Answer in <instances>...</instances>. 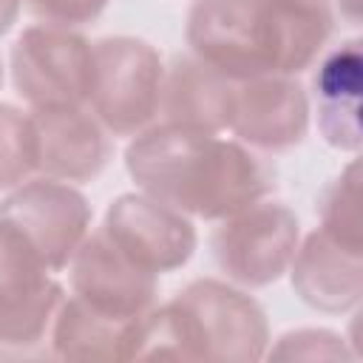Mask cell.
I'll list each match as a JSON object with an SVG mask.
<instances>
[{
  "label": "cell",
  "mask_w": 363,
  "mask_h": 363,
  "mask_svg": "<svg viewBox=\"0 0 363 363\" xmlns=\"http://www.w3.org/2000/svg\"><path fill=\"white\" fill-rule=\"evenodd\" d=\"M286 272L292 278L295 295L318 312L340 315L360 303L363 250L332 238L320 227L298 241Z\"/></svg>",
  "instance_id": "cell-13"
},
{
  "label": "cell",
  "mask_w": 363,
  "mask_h": 363,
  "mask_svg": "<svg viewBox=\"0 0 363 363\" xmlns=\"http://www.w3.org/2000/svg\"><path fill=\"white\" fill-rule=\"evenodd\" d=\"M130 261L162 275L184 267L199 244L190 216L150 199L147 193L116 196L99 227Z\"/></svg>",
  "instance_id": "cell-9"
},
{
  "label": "cell",
  "mask_w": 363,
  "mask_h": 363,
  "mask_svg": "<svg viewBox=\"0 0 363 363\" xmlns=\"http://www.w3.org/2000/svg\"><path fill=\"white\" fill-rule=\"evenodd\" d=\"M26 235L0 216V360L51 357V329L65 289Z\"/></svg>",
  "instance_id": "cell-4"
},
{
  "label": "cell",
  "mask_w": 363,
  "mask_h": 363,
  "mask_svg": "<svg viewBox=\"0 0 363 363\" xmlns=\"http://www.w3.org/2000/svg\"><path fill=\"white\" fill-rule=\"evenodd\" d=\"M94 51L74 28L28 26L11 45V79L31 111L88 105Z\"/></svg>",
  "instance_id": "cell-6"
},
{
  "label": "cell",
  "mask_w": 363,
  "mask_h": 363,
  "mask_svg": "<svg viewBox=\"0 0 363 363\" xmlns=\"http://www.w3.org/2000/svg\"><path fill=\"white\" fill-rule=\"evenodd\" d=\"M68 267L71 295L108 318L136 320L156 301L159 275L130 261L102 230L85 235Z\"/></svg>",
  "instance_id": "cell-10"
},
{
  "label": "cell",
  "mask_w": 363,
  "mask_h": 363,
  "mask_svg": "<svg viewBox=\"0 0 363 363\" xmlns=\"http://www.w3.org/2000/svg\"><path fill=\"white\" fill-rule=\"evenodd\" d=\"M133 320L108 318L79 298H65L51 329V360H128Z\"/></svg>",
  "instance_id": "cell-16"
},
{
  "label": "cell",
  "mask_w": 363,
  "mask_h": 363,
  "mask_svg": "<svg viewBox=\"0 0 363 363\" xmlns=\"http://www.w3.org/2000/svg\"><path fill=\"white\" fill-rule=\"evenodd\" d=\"M26 6L43 26L77 28L94 23L105 11L108 0H26Z\"/></svg>",
  "instance_id": "cell-20"
},
{
  "label": "cell",
  "mask_w": 363,
  "mask_h": 363,
  "mask_svg": "<svg viewBox=\"0 0 363 363\" xmlns=\"http://www.w3.org/2000/svg\"><path fill=\"white\" fill-rule=\"evenodd\" d=\"M0 85H3V65H0Z\"/></svg>",
  "instance_id": "cell-23"
},
{
  "label": "cell",
  "mask_w": 363,
  "mask_h": 363,
  "mask_svg": "<svg viewBox=\"0 0 363 363\" xmlns=\"http://www.w3.org/2000/svg\"><path fill=\"white\" fill-rule=\"evenodd\" d=\"M94 74L88 105L113 136H136L159 116L164 62L139 37H102L91 43Z\"/></svg>",
  "instance_id": "cell-5"
},
{
  "label": "cell",
  "mask_w": 363,
  "mask_h": 363,
  "mask_svg": "<svg viewBox=\"0 0 363 363\" xmlns=\"http://www.w3.org/2000/svg\"><path fill=\"white\" fill-rule=\"evenodd\" d=\"M298 241V216L281 201L261 199L221 218L213 233V258L227 281L258 289L275 284L289 269Z\"/></svg>",
  "instance_id": "cell-7"
},
{
  "label": "cell",
  "mask_w": 363,
  "mask_h": 363,
  "mask_svg": "<svg viewBox=\"0 0 363 363\" xmlns=\"http://www.w3.org/2000/svg\"><path fill=\"white\" fill-rule=\"evenodd\" d=\"M340 3L346 6L349 20H352V23H357V17H360V0H340Z\"/></svg>",
  "instance_id": "cell-22"
},
{
  "label": "cell",
  "mask_w": 363,
  "mask_h": 363,
  "mask_svg": "<svg viewBox=\"0 0 363 363\" xmlns=\"http://www.w3.org/2000/svg\"><path fill=\"white\" fill-rule=\"evenodd\" d=\"M360 40L340 43L315 68L312 88L318 102V130L326 139V145L346 153L360 150Z\"/></svg>",
  "instance_id": "cell-14"
},
{
  "label": "cell",
  "mask_w": 363,
  "mask_h": 363,
  "mask_svg": "<svg viewBox=\"0 0 363 363\" xmlns=\"http://www.w3.org/2000/svg\"><path fill=\"white\" fill-rule=\"evenodd\" d=\"M0 216L26 235L51 272L71 264L91 230L88 199L74 184L48 176L26 179L11 187L0 201Z\"/></svg>",
  "instance_id": "cell-8"
},
{
  "label": "cell",
  "mask_w": 363,
  "mask_h": 363,
  "mask_svg": "<svg viewBox=\"0 0 363 363\" xmlns=\"http://www.w3.org/2000/svg\"><path fill=\"white\" fill-rule=\"evenodd\" d=\"M227 130L255 150H289L309 130V96L295 77L238 79Z\"/></svg>",
  "instance_id": "cell-11"
},
{
  "label": "cell",
  "mask_w": 363,
  "mask_h": 363,
  "mask_svg": "<svg viewBox=\"0 0 363 363\" xmlns=\"http://www.w3.org/2000/svg\"><path fill=\"white\" fill-rule=\"evenodd\" d=\"M267 349L269 323L261 303L233 281L199 278L133 320L128 360L252 363L267 357Z\"/></svg>",
  "instance_id": "cell-3"
},
{
  "label": "cell",
  "mask_w": 363,
  "mask_h": 363,
  "mask_svg": "<svg viewBox=\"0 0 363 363\" xmlns=\"http://www.w3.org/2000/svg\"><path fill=\"white\" fill-rule=\"evenodd\" d=\"M320 213V230L332 238L360 247L363 250V233H360V167L357 159H352L340 176L320 193L318 201Z\"/></svg>",
  "instance_id": "cell-17"
},
{
  "label": "cell",
  "mask_w": 363,
  "mask_h": 363,
  "mask_svg": "<svg viewBox=\"0 0 363 363\" xmlns=\"http://www.w3.org/2000/svg\"><path fill=\"white\" fill-rule=\"evenodd\" d=\"M31 122L37 133V173L74 184L91 182L105 170L111 156L108 130L85 105L31 111Z\"/></svg>",
  "instance_id": "cell-12"
},
{
  "label": "cell",
  "mask_w": 363,
  "mask_h": 363,
  "mask_svg": "<svg viewBox=\"0 0 363 363\" xmlns=\"http://www.w3.org/2000/svg\"><path fill=\"white\" fill-rule=\"evenodd\" d=\"M267 357L284 360H354L357 354L346 349L343 337L329 329H295L278 337L267 349Z\"/></svg>",
  "instance_id": "cell-19"
},
{
  "label": "cell",
  "mask_w": 363,
  "mask_h": 363,
  "mask_svg": "<svg viewBox=\"0 0 363 363\" xmlns=\"http://www.w3.org/2000/svg\"><path fill=\"white\" fill-rule=\"evenodd\" d=\"M235 79L224 77L213 65L199 57L176 60L170 71H164L159 113L170 125L221 133L230 125Z\"/></svg>",
  "instance_id": "cell-15"
},
{
  "label": "cell",
  "mask_w": 363,
  "mask_h": 363,
  "mask_svg": "<svg viewBox=\"0 0 363 363\" xmlns=\"http://www.w3.org/2000/svg\"><path fill=\"white\" fill-rule=\"evenodd\" d=\"M20 6H23V0H0V37L6 31H11V26L17 23Z\"/></svg>",
  "instance_id": "cell-21"
},
{
  "label": "cell",
  "mask_w": 363,
  "mask_h": 363,
  "mask_svg": "<svg viewBox=\"0 0 363 363\" xmlns=\"http://www.w3.org/2000/svg\"><path fill=\"white\" fill-rule=\"evenodd\" d=\"M125 170L150 199L204 221H221L275 190V167L255 147L170 122L130 139Z\"/></svg>",
  "instance_id": "cell-1"
},
{
  "label": "cell",
  "mask_w": 363,
  "mask_h": 363,
  "mask_svg": "<svg viewBox=\"0 0 363 363\" xmlns=\"http://www.w3.org/2000/svg\"><path fill=\"white\" fill-rule=\"evenodd\" d=\"M332 28V0H196L184 37L193 57L238 82L306 71Z\"/></svg>",
  "instance_id": "cell-2"
},
{
  "label": "cell",
  "mask_w": 363,
  "mask_h": 363,
  "mask_svg": "<svg viewBox=\"0 0 363 363\" xmlns=\"http://www.w3.org/2000/svg\"><path fill=\"white\" fill-rule=\"evenodd\" d=\"M37 170V133L31 113L0 102V190H11Z\"/></svg>",
  "instance_id": "cell-18"
}]
</instances>
